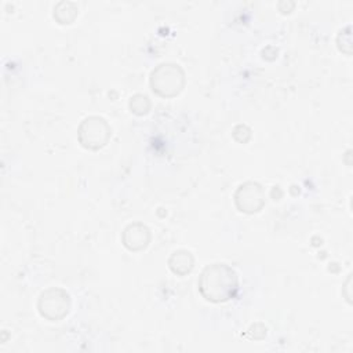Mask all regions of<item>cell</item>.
Segmentation results:
<instances>
[{
  "label": "cell",
  "instance_id": "obj_6",
  "mask_svg": "<svg viewBox=\"0 0 353 353\" xmlns=\"http://www.w3.org/2000/svg\"><path fill=\"white\" fill-rule=\"evenodd\" d=\"M149 229L142 223L128 225L123 233V243L131 251H139L149 243Z\"/></svg>",
  "mask_w": 353,
  "mask_h": 353
},
{
  "label": "cell",
  "instance_id": "obj_4",
  "mask_svg": "<svg viewBox=\"0 0 353 353\" xmlns=\"http://www.w3.org/2000/svg\"><path fill=\"white\" fill-rule=\"evenodd\" d=\"M110 135L108 123L98 116L87 117L79 128V139L84 148L98 149L103 146Z\"/></svg>",
  "mask_w": 353,
  "mask_h": 353
},
{
  "label": "cell",
  "instance_id": "obj_3",
  "mask_svg": "<svg viewBox=\"0 0 353 353\" xmlns=\"http://www.w3.org/2000/svg\"><path fill=\"white\" fill-rule=\"evenodd\" d=\"M70 299L66 291L61 288L46 290L39 299V312L43 317L58 321L69 313Z\"/></svg>",
  "mask_w": 353,
  "mask_h": 353
},
{
  "label": "cell",
  "instance_id": "obj_2",
  "mask_svg": "<svg viewBox=\"0 0 353 353\" xmlns=\"http://www.w3.org/2000/svg\"><path fill=\"white\" fill-rule=\"evenodd\" d=\"M150 84L159 95L174 97L183 87V72L179 65L161 63L152 72Z\"/></svg>",
  "mask_w": 353,
  "mask_h": 353
},
{
  "label": "cell",
  "instance_id": "obj_7",
  "mask_svg": "<svg viewBox=\"0 0 353 353\" xmlns=\"http://www.w3.org/2000/svg\"><path fill=\"white\" fill-rule=\"evenodd\" d=\"M168 265H170V268L174 273L183 276V274H186L192 270L193 256L186 250H178L171 255V258L168 261Z\"/></svg>",
  "mask_w": 353,
  "mask_h": 353
},
{
  "label": "cell",
  "instance_id": "obj_5",
  "mask_svg": "<svg viewBox=\"0 0 353 353\" xmlns=\"http://www.w3.org/2000/svg\"><path fill=\"white\" fill-rule=\"evenodd\" d=\"M236 205L244 212H256L265 203L262 186L255 182H247L241 185L236 192Z\"/></svg>",
  "mask_w": 353,
  "mask_h": 353
},
{
  "label": "cell",
  "instance_id": "obj_1",
  "mask_svg": "<svg viewBox=\"0 0 353 353\" xmlns=\"http://www.w3.org/2000/svg\"><path fill=\"white\" fill-rule=\"evenodd\" d=\"M197 284L200 294L211 302H226L239 290L237 274L226 263L208 265L201 272Z\"/></svg>",
  "mask_w": 353,
  "mask_h": 353
}]
</instances>
